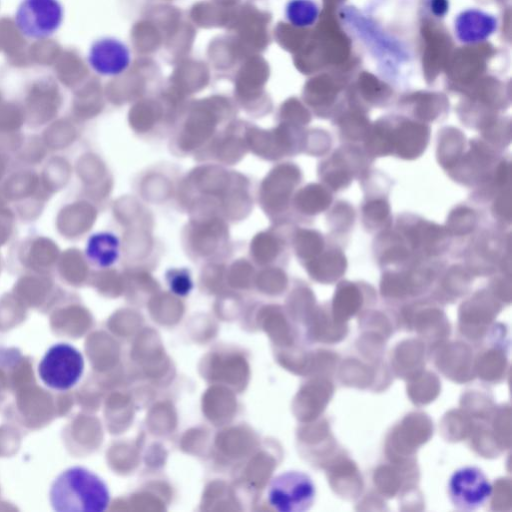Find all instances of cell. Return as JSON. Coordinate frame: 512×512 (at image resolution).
<instances>
[{
  "mask_svg": "<svg viewBox=\"0 0 512 512\" xmlns=\"http://www.w3.org/2000/svg\"><path fill=\"white\" fill-rule=\"evenodd\" d=\"M110 499L105 481L82 466L61 472L49 490L50 504L57 512H103L108 508Z\"/></svg>",
  "mask_w": 512,
  "mask_h": 512,
  "instance_id": "6da1fadb",
  "label": "cell"
},
{
  "mask_svg": "<svg viewBox=\"0 0 512 512\" xmlns=\"http://www.w3.org/2000/svg\"><path fill=\"white\" fill-rule=\"evenodd\" d=\"M265 496L268 504L279 512H304L315 501L316 487L307 473L289 470L269 481Z\"/></svg>",
  "mask_w": 512,
  "mask_h": 512,
  "instance_id": "7a4b0ae2",
  "label": "cell"
},
{
  "mask_svg": "<svg viewBox=\"0 0 512 512\" xmlns=\"http://www.w3.org/2000/svg\"><path fill=\"white\" fill-rule=\"evenodd\" d=\"M84 371V358L81 352L67 343L51 346L42 357L38 375L51 389L69 390L81 379Z\"/></svg>",
  "mask_w": 512,
  "mask_h": 512,
  "instance_id": "3957f363",
  "label": "cell"
},
{
  "mask_svg": "<svg viewBox=\"0 0 512 512\" xmlns=\"http://www.w3.org/2000/svg\"><path fill=\"white\" fill-rule=\"evenodd\" d=\"M63 20L64 6L60 0H21L14 15L18 31L33 40L52 37Z\"/></svg>",
  "mask_w": 512,
  "mask_h": 512,
  "instance_id": "277c9868",
  "label": "cell"
},
{
  "mask_svg": "<svg viewBox=\"0 0 512 512\" xmlns=\"http://www.w3.org/2000/svg\"><path fill=\"white\" fill-rule=\"evenodd\" d=\"M447 488L451 503L463 511L480 508L492 494L488 477L476 466H464L454 471Z\"/></svg>",
  "mask_w": 512,
  "mask_h": 512,
  "instance_id": "5b68a950",
  "label": "cell"
},
{
  "mask_svg": "<svg viewBox=\"0 0 512 512\" xmlns=\"http://www.w3.org/2000/svg\"><path fill=\"white\" fill-rule=\"evenodd\" d=\"M87 63L101 76H117L125 72L131 64L128 46L114 37H101L89 48Z\"/></svg>",
  "mask_w": 512,
  "mask_h": 512,
  "instance_id": "8992f818",
  "label": "cell"
},
{
  "mask_svg": "<svg viewBox=\"0 0 512 512\" xmlns=\"http://www.w3.org/2000/svg\"><path fill=\"white\" fill-rule=\"evenodd\" d=\"M357 147L348 146L338 149L332 157L324 162V181L333 189H343L349 185L353 175L365 165L364 154Z\"/></svg>",
  "mask_w": 512,
  "mask_h": 512,
  "instance_id": "52a82bcc",
  "label": "cell"
},
{
  "mask_svg": "<svg viewBox=\"0 0 512 512\" xmlns=\"http://www.w3.org/2000/svg\"><path fill=\"white\" fill-rule=\"evenodd\" d=\"M387 128L391 154L404 159H414L425 151L430 128L415 123H402L398 127Z\"/></svg>",
  "mask_w": 512,
  "mask_h": 512,
  "instance_id": "ba28073f",
  "label": "cell"
},
{
  "mask_svg": "<svg viewBox=\"0 0 512 512\" xmlns=\"http://www.w3.org/2000/svg\"><path fill=\"white\" fill-rule=\"evenodd\" d=\"M438 158L442 166L450 169L460 159L463 147H465L464 136L458 129L445 128L439 135Z\"/></svg>",
  "mask_w": 512,
  "mask_h": 512,
  "instance_id": "9c48e42d",
  "label": "cell"
},
{
  "mask_svg": "<svg viewBox=\"0 0 512 512\" xmlns=\"http://www.w3.org/2000/svg\"><path fill=\"white\" fill-rule=\"evenodd\" d=\"M363 221L370 229H378L390 221V207L383 198L369 200L363 206Z\"/></svg>",
  "mask_w": 512,
  "mask_h": 512,
  "instance_id": "30bf717a",
  "label": "cell"
},
{
  "mask_svg": "<svg viewBox=\"0 0 512 512\" xmlns=\"http://www.w3.org/2000/svg\"><path fill=\"white\" fill-rule=\"evenodd\" d=\"M477 214L468 207H458L451 212L447 220V231L451 234L463 235L474 230Z\"/></svg>",
  "mask_w": 512,
  "mask_h": 512,
  "instance_id": "8fae6325",
  "label": "cell"
},
{
  "mask_svg": "<svg viewBox=\"0 0 512 512\" xmlns=\"http://www.w3.org/2000/svg\"><path fill=\"white\" fill-rule=\"evenodd\" d=\"M317 7L309 0H291L286 7L288 20L296 26H307L314 21Z\"/></svg>",
  "mask_w": 512,
  "mask_h": 512,
  "instance_id": "7c38bea8",
  "label": "cell"
},
{
  "mask_svg": "<svg viewBox=\"0 0 512 512\" xmlns=\"http://www.w3.org/2000/svg\"><path fill=\"white\" fill-rule=\"evenodd\" d=\"M112 241L105 234L92 236L86 247V254L90 261L99 265H107L112 257Z\"/></svg>",
  "mask_w": 512,
  "mask_h": 512,
  "instance_id": "4fadbf2b",
  "label": "cell"
},
{
  "mask_svg": "<svg viewBox=\"0 0 512 512\" xmlns=\"http://www.w3.org/2000/svg\"><path fill=\"white\" fill-rule=\"evenodd\" d=\"M332 212V218L330 220H334L333 225L335 230H346L353 225L355 213L350 205H347L344 202H339Z\"/></svg>",
  "mask_w": 512,
  "mask_h": 512,
  "instance_id": "5bb4252c",
  "label": "cell"
},
{
  "mask_svg": "<svg viewBox=\"0 0 512 512\" xmlns=\"http://www.w3.org/2000/svg\"><path fill=\"white\" fill-rule=\"evenodd\" d=\"M494 211L497 216H501L502 218L507 217L510 219V191L502 192L500 197L496 200L494 204Z\"/></svg>",
  "mask_w": 512,
  "mask_h": 512,
  "instance_id": "9a60e30c",
  "label": "cell"
}]
</instances>
